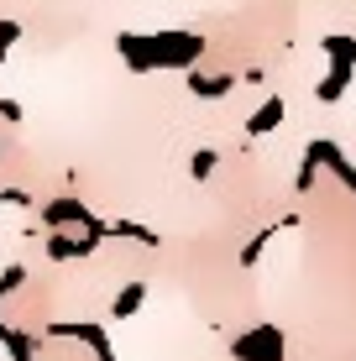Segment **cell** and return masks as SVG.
Instances as JSON below:
<instances>
[{
	"label": "cell",
	"instance_id": "cell-2",
	"mask_svg": "<svg viewBox=\"0 0 356 361\" xmlns=\"http://www.w3.org/2000/svg\"><path fill=\"white\" fill-rule=\"evenodd\" d=\"M231 84H236V79H226V73H220V79H210V73H194V79H189V90L210 99V94H231Z\"/></svg>",
	"mask_w": 356,
	"mask_h": 361
},
{
	"label": "cell",
	"instance_id": "cell-3",
	"mask_svg": "<svg viewBox=\"0 0 356 361\" xmlns=\"http://www.w3.org/2000/svg\"><path fill=\"white\" fill-rule=\"evenodd\" d=\"M215 163H220V157L210 152V147H204V152H194V168H189V173H194V178H210V173H215Z\"/></svg>",
	"mask_w": 356,
	"mask_h": 361
},
{
	"label": "cell",
	"instance_id": "cell-1",
	"mask_svg": "<svg viewBox=\"0 0 356 361\" xmlns=\"http://www.w3.org/2000/svg\"><path fill=\"white\" fill-rule=\"evenodd\" d=\"M278 116H283V99H278V94H273V99H267V105H262V110H257V116L247 121V131H252V136H262V131H273V126H278Z\"/></svg>",
	"mask_w": 356,
	"mask_h": 361
}]
</instances>
